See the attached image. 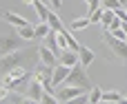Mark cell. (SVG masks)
<instances>
[{"mask_svg": "<svg viewBox=\"0 0 127 104\" xmlns=\"http://www.w3.org/2000/svg\"><path fill=\"white\" fill-rule=\"evenodd\" d=\"M49 31H51V29H49V24H47V22H40V24H36V27H33V38H45Z\"/></svg>", "mask_w": 127, "mask_h": 104, "instance_id": "obj_22", "label": "cell"}, {"mask_svg": "<svg viewBox=\"0 0 127 104\" xmlns=\"http://www.w3.org/2000/svg\"><path fill=\"white\" fill-rule=\"evenodd\" d=\"M69 69H71V67H65V64H56V67L51 69V84H54V89H56L58 84H63V82H65V78H67Z\"/></svg>", "mask_w": 127, "mask_h": 104, "instance_id": "obj_7", "label": "cell"}, {"mask_svg": "<svg viewBox=\"0 0 127 104\" xmlns=\"http://www.w3.org/2000/svg\"><path fill=\"white\" fill-rule=\"evenodd\" d=\"M4 95H7V89H4V87H0V102L4 100Z\"/></svg>", "mask_w": 127, "mask_h": 104, "instance_id": "obj_30", "label": "cell"}, {"mask_svg": "<svg viewBox=\"0 0 127 104\" xmlns=\"http://www.w3.org/2000/svg\"><path fill=\"white\" fill-rule=\"evenodd\" d=\"M100 95H103V89L100 87H92L87 91V104H98L100 102Z\"/></svg>", "mask_w": 127, "mask_h": 104, "instance_id": "obj_19", "label": "cell"}, {"mask_svg": "<svg viewBox=\"0 0 127 104\" xmlns=\"http://www.w3.org/2000/svg\"><path fill=\"white\" fill-rule=\"evenodd\" d=\"M100 16H103V7H98L96 11L89 13V22H92V24H98V22H100Z\"/></svg>", "mask_w": 127, "mask_h": 104, "instance_id": "obj_25", "label": "cell"}, {"mask_svg": "<svg viewBox=\"0 0 127 104\" xmlns=\"http://www.w3.org/2000/svg\"><path fill=\"white\" fill-rule=\"evenodd\" d=\"M31 7L36 9V16H38V20H40V22H47V16H49V7H47V4H42V0H36Z\"/></svg>", "mask_w": 127, "mask_h": 104, "instance_id": "obj_15", "label": "cell"}, {"mask_svg": "<svg viewBox=\"0 0 127 104\" xmlns=\"http://www.w3.org/2000/svg\"><path fill=\"white\" fill-rule=\"evenodd\" d=\"M22 2H25V4H33L36 0H22Z\"/></svg>", "mask_w": 127, "mask_h": 104, "instance_id": "obj_32", "label": "cell"}, {"mask_svg": "<svg viewBox=\"0 0 127 104\" xmlns=\"http://www.w3.org/2000/svg\"><path fill=\"white\" fill-rule=\"evenodd\" d=\"M121 2V7H127V0H118Z\"/></svg>", "mask_w": 127, "mask_h": 104, "instance_id": "obj_33", "label": "cell"}, {"mask_svg": "<svg viewBox=\"0 0 127 104\" xmlns=\"http://www.w3.org/2000/svg\"><path fill=\"white\" fill-rule=\"evenodd\" d=\"M85 2H87V9H89V13H92V11H96V9L100 7V0H85Z\"/></svg>", "mask_w": 127, "mask_h": 104, "instance_id": "obj_28", "label": "cell"}, {"mask_svg": "<svg viewBox=\"0 0 127 104\" xmlns=\"http://www.w3.org/2000/svg\"><path fill=\"white\" fill-rule=\"evenodd\" d=\"M76 53H78V62H80V64H83L85 69H87V67H89V64H92L94 60H96V53H94V51H92L89 47H85V44H80Z\"/></svg>", "mask_w": 127, "mask_h": 104, "instance_id": "obj_9", "label": "cell"}, {"mask_svg": "<svg viewBox=\"0 0 127 104\" xmlns=\"http://www.w3.org/2000/svg\"><path fill=\"white\" fill-rule=\"evenodd\" d=\"M65 35H67V49H71V51H78V47H80V44H78V40H76V38H74L69 31H67Z\"/></svg>", "mask_w": 127, "mask_h": 104, "instance_id": "obj_24", "label": "cell"}, {"mask_svg": "<svg viewBox=\"0 0 127 104\" xmlns=\"http://www.w3.org/2000/svg\"><path fill=\"white\" fill-rule=\"evenodd\" d=\"M4 20H7V24H13L16 29H18V27H25V24H29V22H27V18H22V16L13 13V11H7V13H4Z\"/></svg>", "mask_w": 127, "mask_h": 104, "instance_id": "obj_12", "label": "cell"}, {"mask_svg": "<svg viewBox=\"0 0 127 104\" xmlns=\"http://www.w3.org/2000/svg\"><path fill=\"white\" fill-rule=\"evenodd\" d=\"M47 24H49V29L51 31H63L65 27H63V22H60V18L54 13V11H49V16H47Z\"/></svg>", "mask_w": 127, "mask_h": 104, "instance_id": "obj_18", "label": "cell"}, {"mask_svg": "<svg viewBox=\"0 0 127 104\" xmlns=\"http://www.w3.org/2000/svg\"><path fill=\"white\" fill-rule=\"evenodd\" d=\"M109 33H112V35H114V38H118V40H125V42H127V38H125V31H123V29H121V27H118V29H112V31H109Z\"/></svg>", "mask_w": 127, "mask_h": 104, "instance_id": "obj_27", "label": "cell"}, {"mask_svg": "<svg viewBox=\"0 0 127 104\" xmlns=\"http://www.w3.org/2000/svg\"><path fill=\"white\" fill-rule=\"evenodd\" d=\"M63 84H74V87H80V89H85V91L92 89V82H89V78H87V71H85V67H83L80 62L69 69V73H67V78H65Z\"/></svg>", "mask_w": 127, "mask_h": 104, "instance_id": "obj_2", "label": "cell"}, {"mask_svg": "<svg viewBox=\"0 0 127 104\" xmlns=\"http://www.w3.org/2000/svg\"><path fill=\"white\" fill-rule=\"evenodd\" d=\"M18 38H22L25 42L27 40H33V27L31 24H25V27H18V33H16Z\"/></svg>", "mask_w": 127, "mask_h": 104, "instance_id": "obj_20", "label": "cell"}, {"mask_svg": "<svg viewBox=\"0 0 127 104\" xmlns=\"http://www.w3.org/2000/svg\"><path fill=\"white\" fill-rule=\"evenodd\" d=\"M45 47H49L56 55L60 53V47H58V40H56V31H49V33L45 35Z\"/></svg>", "mask_w": 127, "mask_h": 104, "instance_id": "obj_17", "label": "cell"}, {"mask_svg": "<svg viewBox=\"0 0 127 104\" xmlns=\"http://www.w3.org/2000/svg\"><path fill=\"white\" fill-rule=\"evenodd\" d=\"M100 7H103V9H118L121 2H118V0H100Z\"/></svg>", "mask_w": 127, "mask_h": 104, "instance_id": "obj_26", "label": "cell"}, {"mask_svg": "<svg viewBox=\"0 0 127 104\" xmlns=\"http://www.w3.org/2000/svg\"><path fill=\"white\" fill-rule=\"evenodd\" d=\"M25 100H27V95H20L16 89H11V91H7L2 104H20V102H25Z\"/></svg>", "mask_w": 127, "mask_h": 104, "instance_id": "obj_14", "label": "cell"}, {"mask_svg": "<svg viewBox=\"0 0 127 104\" xmlns=\"http://www.w3.org/2000/svg\"><path fill=\"white\" fill-rule=\"evenodd\" d=\"M22 38L18 35H0V55H7V53H13V51H20L22 47Z\"/></svg>", "mask_w": 127, "mask_h": 104, "instance_id": "obj_4", "label": "cell"}, {"mask_svg": "<svg viewBox=\"0 0 127 104\" xmlns=\"http://www.w3.org/2000/svg\"><path fill=\"white\" fill-rule=\"evenodd\" d=\"M40 102H42V104H56L58 100H56V95H54L51 91H42V98H40Z\"/></svg>", "mask_w": 127, "mask_h": 104, "instance_id": "obj_23", "label": "cell"}, {"mask_svg": "<svg viewBox=\"0 0 127 104\" xmlns=\"http://www.w3.org/2000/svg\"><path fill=\"white\" fill-rule=\"evenodd\" d=\"M49 4L56 9V7H60V4H63V0H49Z\"/></svg>", "mask_w": 127, "mask_h": 104, "instance_id": "obj_29", "label": "cell"}, {"mask_svg": "<svg viewBox=\"0 0 127 104\" xmlns=\"http://www.w3.org/2000/svg\"><path fill=\"white\" fill-rule=\"evenodd\" d=\"M58 64H65V67L78 64V53L71 51V49H63V51L58 53Z\"/></svg>", "mask_w": 127, "mask_h": 104, "instance_id": "obj_10", "label": "cell"}, {"mask_svg": "<svg viewBox=\"0 0 127 104\" xmlns=\"http://www.w3.org/2000/svg\"><path fill=\"white\" fill-rule=\"evenodd\" d=\"M36 51H38V58H40V62H42V64H47V67H51V69H54V67L58 64V55H56V53H54V51H51L49 47L40 44V47H38Z\"/></svg>", "mask_w": 127, "mask_h": 104, "instance_id": "obj_6", "label": "cell"}, {"mask_svg": "<svg viewBox=\"0 0 127 104\" xmlns=\"http://www.w3.org/2000/svg\"><path fill=\"white\" fill-rule=\"evenodd\" d=\"M42 82L40 80H31L29 82V89H27V100H31V102H40V98H42Z\"/></svg>", "mask_w": 127, "mask_h": 104, "instance_id": "obj_8", "label": "cell"}, {"mask_svg": "<svg viewBox=\"0 0 127 104\" xmlns=\"http://www.w3.org/2000/svg\"><path fill=\"white\" fill-rule=\"evenodd\" d=\"M27 78H29V73L25 71V67H16V69H11V71H7V73L2 75V87H4L7 91L18 89L20 84L27 82Z\"/></svg>", "mask_w": 127, "mask_h": 104, "instance_id": "obj_3", "label": "cell"}, {"mask_svg": "<svg viewBox=\"0 0 127 104\" xmlns=\"http://www.w3.org/2000/svg\"><path fill=\"white\" fill-rule=\"evenodd\" d=\"M116 18V13H114V9H103V16H100V24H103V29H107L109 24H112V20Z\"/></svg>", "mask_w": 127, "mask_h": 104, "instance_id": "obj_21", "label": "cell"}, {"mask_svg": "<svg viewBox=\"0 0 127 104\" xmlns=\"http://www.w3.org/2000/svg\"><path fill=\"white\" fill-rule=\"evenodd\" d=\"M123 9H125V13H127V7H123Z\"/></svg>", "mask_w": 127, "mask_h": 104, "instance_id": "obj_34", "label": "cell"}, {"mask_svg": "<svg viewBox=\"0 0 127 104\" xmlns=\"http://www.w3.org/2000/svg\"><path fill=\"white\" fill-rule=\"evenodd\" d=\"M100 102H105V104H121L123 102V95H121L118 91H103Z\"/></svg>", "mask_w": 127, "mask_h": 104, "instance_id": "obj_13", "label": "cell"}, {"mask_svg": "<svg viewBox=\"0 0 127 104\" xmlns=\"http://www.w3.org/2000/svg\"><path fill=\"white\" fill-rule=\"evenodd\" d=\"M92 22H89V16L87 18H76V20H71L69 22V31H83V29H87Z\"/></svg>", "mask_w": 127, "mask_h": 104, "instance_id": "obj_16", "label": "cell"}, {"mask_svg": "<svg viewBox=\"0 0 127 104\" xmlns=\"http://www.w3.org/2000/svg\"><path fill=\"white\" fill-rule=\"evenodd\" d=\"M103 44L107 47V51H109V60H114V58H118V60H127V42L125 40H118V38H114L107 29L103 31Z\"/></svg>", "mask_w": 127, "mask_h": 104, "instance_id": "obj_1", "label": "cell"}, {"mask_svg": "<svg viewBox=\"0 0 127 104\" xmlns=\"http://www.w3.org/2000/svg\"><path fill=\"white\" fill-rule=\"evenodd\" d=\"M121 29L125 31V38H127V22H123V24H121Z\"/></svg>", "mask_w": 127, "mask_h": 104, "instance_id": "obj_31", "label": "cell"}, {"mask_svg": "<svg viewBox=\"0 0 127 104\" xmlns=\"http://www.w3.org/2000/svg\"><path fill=\"white\" fill-rule=\"evenodd\" d=\"M0 58H2V55H0Z\"/></svg>", "mask_w": 127, "mask_h": 104, "instance_id": "obj_35", "label": "cell"}, {"mask_svg": "<svg viewBox=\"0 0 127 104\" xmlns=\"http://www.w3.org/2000/svg\"><path fill=\"white\" fill-rule=\"evenodd\" d=\"M22 60H25V55H20L18 51L2 55V58H0V73H7V71H11V69H16V67H22Z\"/></svg>", "mask_w": 127, "mask_h": 104, "instance_id": "obj_5", "label": "cell"}, {"mask_svg": "<svg viewBox=\"0 0 127 104\" xmlns=\"http://www.w3.org/2000/svg\"><path fill=\"white\" fill-rule=\"evenodd\" d=\"M33 78H36V80H40V82L51 80V67H47V64L38 62V64H36V73H33Z\"/></svg>", "mask_w": 127, "mask_h": 104, "instance_id": "obj_11", "label": "cell"}]
</instances>
